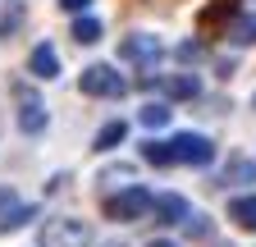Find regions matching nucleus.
<instances>
[{"label":"nucleus","mask_w":256,"mask_h":247,"mask_svg":"<svg viewBox=\"0 0 256 247\" xmlns=\"http://www.w3.org/2000/svg\"><path fill=\"white\" fill-rule=\"evenodd\" d=\"M101 18H74V42L78 46H92V42H101Z\"/></svg>","instance_id":"obj_14"},{"label":"nucleus","mask_w":256,"mask_h":247,"mask_svg":"<svg viewBox=\"0 0 256 247\" xmlns=\"http://www.w3.org/2000/svg\"><path fill=\"white\" fill-rule=\"evenodd\" d=\"M78 87L87 92V96H124V92H128L124 74L110 69V64H87L82 78H78Z\"/></svg>","instance_id":"obj_3"},{"label":"nucleus","mask_w":256,"mask_h":247,"mask_svg":"<svg viewBox=\"0 0 256 247\" xmlns=\"http://www.w3.org/2000/svg\"><path fill=\"white\" fill-rule=\"evenodd\" d=\"M32 206H10V215H0V234H10V229H23L28 220H32Z\"/></svg>","instance_id":"obj_16"},{"label":"nucleus","mask_w":256,"mask_h":247,"mask_svg":"<svg viewBox=\"0 0 256 247\" xmlns=\"http://www.w3.org/2000/svg\"><path fill=\"white\" fill-rule=\"evenodd\" d=\"M106 247H124V242H106Z\"/></svg>","instance_id":"obj_22"},{"label":"nucleus","mask_w":256,"mask_h":247,"mask_svg":"<svg viewBox=\"0 0 256 247\" xmlns=\"http://www.w3.org/2000/svg\"><path fill=\"white\" fill-rule=\"evenodd\" d=\"M18 128L23 133H46V106L37 96H23V106H18Z\"/></svg>","instance_id":"obj_7"},{"label":"nucleus","mask_w":256,"mask_h":247,"mask_svg":"<svg viewBox=\"0 0 256 247\" xmlns=\"http://www.w3.org/2000/svg\"><path fill=\"white\" fill-rule=\"evenodd\" d=\"M151 247H174V242H151Z\"/></svg>","instance_id":"obj_21"},{"label":"nucleus","mask_w":256,"mask_h":247,"mask_svg":"<svg viewBox=\"0 0 256 247\" xmlns=\"http://www.w3.org/2000/svg\"><path fill=\"white\" fill-rule=\"evenodd\" d=\"M197 55H202V46H197V42H183V46H178V60H183V64H192Z\"/></svg>","instance_id":"obj_18"},{"label":"nucleus","mask_w":256,"mask_h":247,"mask_svg":"<svg viewBox=\"0 0 256 247\" xmlns=\"http://www.w3.org/2000/svg\"><path fill=\"white\" fill-rule=\"evenodd\" d=\"M160 50H165V46H160L156 32H133V37H124V42H119V55H124V60H133V64H156Z\"/></svg>","instance_id":"obj_5"},{"label":"nucleus","mask_w":256,"mask_h":247,"mask_svg":"<svg viewBox=\"0 0 256 247\" xmlns=\"http://www.w3.org/2000/svg\"><path fill=\"white\" fill-rule=\"evenodd\" d=\"M10 206H14V192H10V188H0V210H10Z\"/></svg>","instance_id":"obj_20"},{"label":"nucleus","mask_w":256,"mask_h":247,"mask_svg":"<svg viewBox=\"0 0 256 247\" xmlns=\"http://www.w3.org/2000/svg\"><path fill=\"white\" fill-rule=\"evenodd\" d=\"M156 220H165V224H183L188 220V202L183 197H174V192H156Z\"/></svg>","instance_id":"obj_6"},{"label":"nucleus","mask_w":256,"mask_h":247,"mask_svg":"<svg viewBox=\"0 0 256 247\" xmlns=\"http://www.w3.org/2000/svg\"><path fill=\"white\" fill-rule=\"evenodd\" d=\"M142 124H146V128H165V124H170V106H165V101L142 106Z\"/></svg>","instance_id":"obj_17"},{"label":"nucleus","mask_w":256,"mask_h":247,"mask_svg":"<svg viewBox=\"0 0 256 247\" xmlns=\"http://www.w3.org/2000/svg\"><path fill=\"white\" fill-rule=\"evenodd\" d=\"M229 42H234V46H252V42H256V14L234 18V28H229Z\"/></svg>","instance_id":"obj_13"},{"label":"nucleus","mask_w":256,"mask_h":247,"mask_svg":"<svg viewBox=\"0 0 256 247\" xmlns=\"http://www.w3.org/2000/svg\"><path fill=\"white\" fill-rule=\"evenodd\" d=\"M87 242H92V229L74 215H55L37 234V247H87Z\"/></svg>","instance_id":"obj_1"},{"label":"nucleus","mask_w":256,"mask_h":247,"mask_svg":"<svg viewBox=\"0 0 256 247\" xmlns=\"http://www.w3.org/2000/svg\"><path fill=\"white\" fill-rule=\"evenodd\" d=\"M28 69L37 74V78H60V55H55V50H50V46L42 42L37 50H32V60H28Z\"/></svg>","instance_id":"obj_8"},{"label":"nucleus","mask_w":256,"mask_h":247,"mask_svg":"<svg viewBox=\"0 0 256 247\" xmlns=\"http://www.w3.org/2000/svg\"><path fill=\"white\" fill-rule=\"evenodd\" d=\"M174 156H178L183 165H210V160H215V142H210L206 133H178V138H174Z\"/></svg>","instance_id":"obj_4"},{"label":"nucleus","mask_w":256,"mask_h":247,"mask_svg":"<svg viewBox=\"0 0 256 247\" xmlns=\"http://www.w3.org/2000/svg\"><path fill=\"white\" fill-rule=\"evenodd\" d=\"M151 206H156V197L146 188H124V192H114L106 202V215H110V220L133 224V220H142V215H151Z\"/></svg>","instance_id":"obj_2"},{"label":"nucleus","mask_w":256,"mask_h":247,"mask_svg":"<svg viewBox=\"0 0 256 247\" xmlns=\"http://www.w3.org/2000/svg\"><path fill=\"white\" fill-rule=\"evenodd\" d=\"M160 87H165V96H174V101H188V96H197V78H188V74H178V78H165V82H160Z\"/></svg>","instance_id":"obj_12"},{"label":"nucleus","mask_w":256,"mask_h":247,"mask_svg":"<svg viewBox=\"0 0 256 247\" xmlns=\"http://www.w3.org/2000/svg\"><path fill=\"white\" fill-rule=\"evenodd\" d=\"M124 138H128V124H124V119H110L106 128L96 133V142H92V146H96V151H114Z\"/></svg>","instance_id":"obj_11"},{"label":"nucleus","mask_w":256,"mask_h":247,"mask_svg":"<svg viewBox=\"0 0 256 247\" xmlns=\"http://www.w3.org/2000/svg\"><path fill=\"white\" fill-rule=\"evenodd\" d=\"M142 160H146V165H174V160H178V156H174V138H170V142H156V138L142 142Z\"/></svg>","instance_id":"obj_10"},{"label":"nucleus","mask_w":256,"mask_h":247,"mask_svg":"<svg viewBox=\"0 0 256 247\" xmlns=\"http://www.w3.org/2000/svg\"><path fill=\"white\" fill-rule=\"evenodd\" d=\"M234 14H238V0H215V5L202 14V28L210 32V28H215V18H234Z\"/></svg>","instance_id":"obj_15"},{"label":"nucleus","mask_w":256,"mask_h":247,"mask_svg":"<svg viewBox=\"0 0 256 247\" xmlns=\"http://www.w3.org/2000/svg\"><path fill=\"white\" fill-rule=\"evenodd\" d=\"M60 5H64V10H74V14H78V10H87V5H92V0H60Z\"/></svg>","instance_id":"obj_19"},{"label":"nucleus","mask_w":256,"mask_h":247,"mask_svg":"<svg viewBox=\"0 0 256 247\" xmlns=\"http://www.w3.org/2000/svg\"><path fill=\"white\" fill-rule=\"evenodd\" d=\"M229 220L238 229H256V197H234L229 202Z\"/></svg>","instance_id":"obj_9"}]
</instances>
